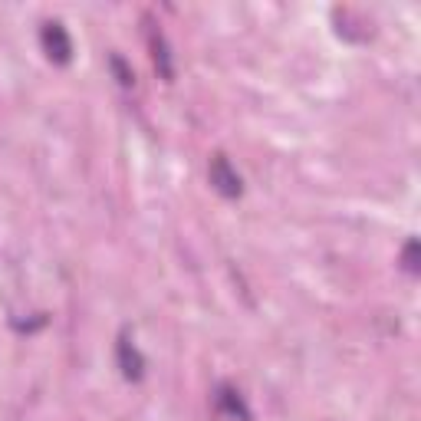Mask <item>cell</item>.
Masks as SVG:
<instances>
[{"label": "cell", "mask_w": 421, "mask_h": 421, "mask_svg": "<svg viewBox=\"0 0 421 421\" xmlns=\"http://www.w3.org/2000/svg\"><path fill=\"white\" fill-rule=\"evenodd\" d=\"M109 63H112V69H115V76H119V83H122V86H132L135 79H132V69L125 66V59H122V57H112Z\"/></svg>", "instance_id": "cell-7"}, {"label": "cell", "mask_w": 421, "mask_h": 421, "mask_svg": "<svg viewBox=\"0 0 421 421\" xmlns=\"http://www.w3.org/2000/svg\"><path fill=\"white\" fill-rule=\"evenodd\" d=\"M119 365H122L125 379H142V355L135 352V349L125 343V339L119 343Z\"/></svg>", "instance_id": "cell-4"}, {"label": "cell", "mask_w": 421, "mask_h": 421, "mask_svg": "<svg viewBox=\"0 0 421 421\" xmlns=\"http://www.w3.org/2000/svg\"><path fill=\"white\" fill-rule=\"evenodd\" d=\"M148 43H152V59H155V66H158V73H162V79H174V63H172V53H168L165 37L158 30H152Z\"/></svg>", "instance_id": "cell-3"}, {"label": "cell", "mask_w": 421, "mask_h": 421, "mask_svg": "<svg viewBox=\"0 0 421 421\" xmlns=\"http://www.w3.org/2000/svg\"><path fill=\"white\" fill-rule=\"evenodd\" d=\"M218 405L224 408L227 415H234V418H240V421H250V412L244 408V402H240V395L237 392H230V389H220V395H218Z\"/></svg>", "instance_id": "cell-5"}, {"label": "cell", "mask_w": 421, "mask_h": 421, "mask_svg": "<svg viewBox=\"0 0 421 421\" xmlns=\"http://www.w3.org/2000/svg\"><path fill=\"white\" fill-rule=\"evenodd\" d=\"M402 263H405V270H408V273H418V267H421V244H418L415 237L408 240V244H405Z\"/></svg>", "instance_id": "cell-6"}, {"label": "cell", "mask_w": 421, "mask_h": 421, "mask_svg": "<svg viewBox=\"0 0 421 421\" xmlns=\"http://www.w3.org/2000/svg\"><path fill=\"white\" fill-rule=\"evenodd\" d=\"M210 184L224 198H240L244 184H240V174L234 172V165L227 162V155H214L210 158Z\"/></svg>", "instance_id": "cell-1"}, {"label": "cell", "mask_w": 421, "mask_h": 421, "mask_svg": "<svg viewBox=\"0 0 421 421\" xmlns=\"http://www.w3.org/2000/svg\"><path fill=\"white\" fill-rule=\"evenodd\" d=\"M43 49H47V57L59 66H66L69 59H73V43H69V33L63 30V23H47L43 27Z\"/></svg>", "instance_id": "cell-2"}]
</instances>
